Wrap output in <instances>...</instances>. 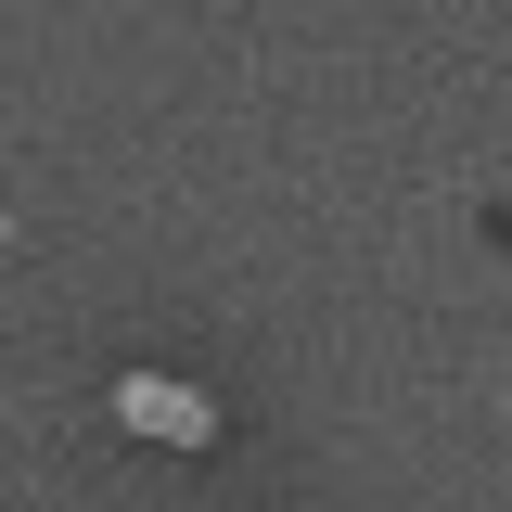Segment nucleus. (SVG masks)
Here are the masks:
<instances>
[{
	"mask_svg": "<svg viewBox=\"0 0 512 512\" xmlns=\"http://www.w3.org/2000/svg\"><path fill=\"white\" fill-rule=\"evenodd\" d=\"M116 423L128 436H154V448H218V397L180 372H128L116 384Z\"/></svg>",
	"mask_w": 512,
	"mask_h": 512,
	"instance_id": "nucleus-1",
	"label": "nucleus"
}]
</instances>
